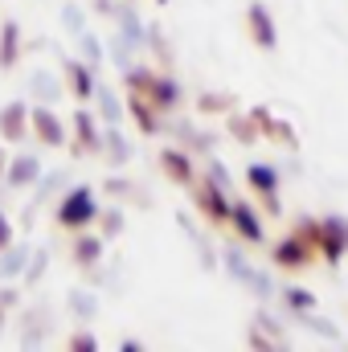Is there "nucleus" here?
<instances>
[{
    "instance_id": "obj_1",
    "label": "nucleus",
    "mask_w": 348,
    "mask_h": 352,
    "mask_svg": "<svg viewBox=\"0 0 348 352\" xmlns=\"http://www.w3.org/2000/svg\"><path fill=\"white\" fill-rule=\"evenodd\" d=\"M90 213H94L90 192H74V197L66 201V209H62V221H66V226H83V221H90Z\"/></svg>"
},
{
    "instance_id": "obj_2",
    "label": "nucleus",
    "mask_w": 348,
    "mask_h": 352,
    "mask_svg": "<svg viewBox=\"0 0 348 352\" xmlns=\"http://www.w3.org/2000/svg\"><path fill=\"white\" fill-rule=\"evenodd\" d=\"M234 217H238V230H242V234H250V238H259V221H254V213H250V209H238Z\"/></svg>"
},
{
    "instance_id": "obj_3",
    "label": "nucleus",
    "mask_w": 348,
    "mask_h": 352,
    "mask_svg": "<svg viewBox=\"0 0 348 352\" xmlns=\"http://www.w3.org/2000/svg\"><path fill=\"white\" fill-rule=\"evenodd\" d=\"M33 173H37V164H33V160H21V164L12 168V180H29Z\"/></svg>"
},
{
    "instance_id": "obj_4",
    "label": "nucleus",
    "mask_w": 348,
    "mask_h": 352,
    "mask_svg": "<svg viewBox=\"0 0 348 352\" xmlns=\"http://www.w3.org/2000/svg\"><path fill=\"white\" fill-rule=\"evenodd\" d=\"M254 21H259V37L270 45V29H266V16H262V8H254Z\"/></svg>"
},
{
    "instance_id": "obj_5",
    "label": "nucleus",
    "mask_w": 348,
    "mask_h": 352,
    "mask_svg": "<svg viewBox=\"0 0 348 352\" xmlns=\"http://www.w3.org/2000/svg\"><path fill=\"white\" fill-rule=\"evenodd\" d=\"M254 180H259L262 188H270V180H274V176L266 173V168H254Z\"/></svg>"
},
{
    "instance_id": "obj_6",
    "label": "nucleus",
    "mask_w": 348,
    "mask_h": 352,
    "mask_svg": "<svg viewBox=\"0 0 348 352\" xmlns=\"http://www.w3.org/2000/svg\"><path fill=\"white\" fill-rule=\"evenodd\" d=\"M0 242H4V221H0Z\"/></svg>"
}]
</instances>
